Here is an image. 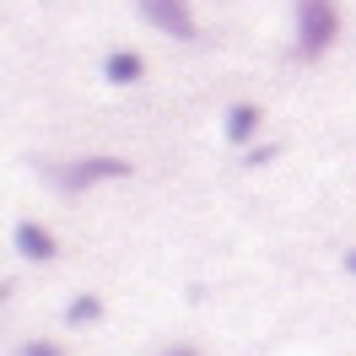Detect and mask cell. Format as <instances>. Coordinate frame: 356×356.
Instances as JSON below:
<instances>
[{
  "label": "cell",
  "mask_w": 356,
  "mask_h": 356,
  "mask_svg": "<svg viewBox=\"0 0 356 356\" xmlns=\"http://www.w3.org/2000/svg\"><path fill=\"white\" fill-rule=\"evenodd\" d=\"M130 173H135L130 156L92 152V156H76V162H65V168L54 173V184H60L65 195H87V189H97V184H113V178H130Z\"/></svg>",
  "instance_id": "2"
},
{
  "label": "cell",
  "mask_w": 356,
  "mask_h": 356,
  "mask_svg": "<svg viewBox=\"0 0 356 356\" xmlns=\"http://www.w3.org/2000/svg\"><path fill=\"white\" fill-rule=\"evenodd\" d=\"M103 308H108V302H103L97 291L70 297V302H65V330H87V324H97V318H103Z\"/></svg>",
  "instance_id": "7"
},
{
  "label": "cell",
  "mask_w": 356,
  "mask_h": 356,
  "mask_svg": "<svg viewBox=\"0 0 356 356\" xmlns=\"http://www.w3.org/2000/svg\"><path fill=\"white\" fill-rule=\"evenodd\" d=\"M135 11H140V22L152 33L173 38V44H195L200 38V22H195L189 0H135Z\"/></svg>",
  "instance_id": "3"
},
{
  "label": "cell",
  "mask_w": 356,
  "mask_h": 356,
  "mask_svg": "<svg viewBox=\"0 0 356 356\" xmlns=\"http://www.w3.org/2000/svg\"><path fill=\"white\" fill-rule=\"evenodd\" d=\"M275 156H281V146H275V140H254V146L243 152V168H270Z\"/></svg>",
  "instance_id": "8"
},
{
  "label": "cell",
  "mask_w": 356,
  "mask_h": 356,
  "mask_svg": "<svg viewBox=\"0 0 356 356\" xmlns=\"http://www.w3.org/2000/svg\"><path fill=\"white\" fill-rule=\"evenodd\" d=\"M156 356H200V351H195V346H162Z\"/></svg>",
  "instance_id": "10"
},
{
  "label": "cell",
  "mask_w": 356,
  "mask_h": 356,
  "mask_svg": "<svg viewBox=\"0 0 356 356\" xmlns=\"http://www.w3.org/2000/svg\"><path fill=\"white\" fill-rule=\"evenodd\" d=\"M17 356H65V346H54V340H44V334H33V340L17 346Z\"/></svg>",
  "instance_id": "9"
},
{
  "label": "cell",
  "mask_w": 356,
  "mask_h": 356,
  "mask_svg": "<svg viewBox=\"0 0 356 356\" xmlns=\"http://www.w3.org/2000/svg\"><path fill=\"white\" fill-rule=\"evenodd\" d=\"M259 130H265V108L248 103V97H238V103L222 113V135H227V146H238V152H248V146L259 140Z\"/></svg>",
  "instance_id": "5"
},
{
  "label": "cell",
  "mask_w": 356,
  "mask_h": 356,
  "mask_svg": "<svg viewBox=\"0 0 356 356\" xmlns=\"http://www.w3.org/2000/svg\"><path fill=\"white\" fill-rule=\"evenodd\" d=\"M291 27H297V60H324L340 44V6L334 0H291Z\"/></svg>",
  "instance_id": "1"
},
{
  "label": "cell",
  "mask_w": 356,
  "mask_h": 356,
  "mask_svg": "<svg viewBox=\"0 0 356 356\" xmlns=\"http://www.w3.org/2000/svg\"><path fill=\"white\" fill-rule=\"evenodd\" d=\"M11 248L22 254L27 265H54V259H60V238H54L44 222H33V216H22V222L11 227Z\"/></svg>",
  "instance_id": "4"
},
{
  "label": "cell",
  "mask_w": 356,
  "mask_h": 356,
  "mask_svg": "<svg viewBox=\"0 0 356 356\" xmlns=\"http://www.w3.org/2000/svg\"><path fill=\"white\" fill-rule=\"evenodd\" d=\"M103 81L108 87H140L146 81V54L140 49H108L103 54Z\"/></svg>",
  "instance_id": "6"
},
{
  "label": "cell",
  "mask_w": 356,
  "mask_h": 356,
  "mask_svg": "<svg viewBox=\"0 0 356 356\" xmlns=\"http://www.w3.org/2000/svg\"><path fill=\"white\" fill-rule=\"evenodd\" d=\"M346 270H351V275H356V248H346Z\"/></svg>",
  "instance_id": "11"
}]
</instances>
